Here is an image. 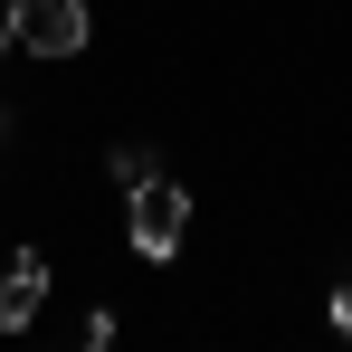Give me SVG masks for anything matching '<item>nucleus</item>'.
Returning a JSON list of instances; mask_svg holds the SVG:
<instances>
[{
	"mask_svg": "<svg viewBox=\"0 0 352 352\" xmlns=\"http://www.w3.org/2000/svg\"><path fill=\"white\" fill-rule=\"evenodd\" d=\"M124 238H133V257H181V238H190V190H181V181H143L133 210H124Z\"/></svg>",
	"mask_w": 352,
	"mask_h": 352,
	"instance_id": "obj_1",
	"label": "nucleus"
},
{
	"mask_svg": "<svg viewBox=\"0 0 352 352\" xmlns=\"http://www.w3.org/2000/svg\"><path fill=\"white\" fill-rule=\"evenodd\" d=\"M86 0H10V38L29 48V58H76L86 48Z\"/></svg>",
	"mask_w": 352,
	"mask_h": 352,
	"instance_id": "obj_2",
	"label": "nucleus"
},
{
	"mask_svg": "<svg viewBox=\"0 0 352 352\" xmlns=\"http://www.w3.org/2000/svg\"><path fill=\"white\" fill-rule=\"evenodd\" d=\"M38 305H48V257H38V248H19V257H10V276H0V333L38 324Z\"/></svg>",
	"mask_w": 352,
	"mask_h": 352,
	"instance_id": "obj_3",
	"label": "nucleus"
},
{
	"mask_svg": "<svg viewBox=\"0 0 352 352\" xmlns=\"http://www.w3.org/2000/svg\"><path fill=\"white\" fill-rule=\"evenodd\" d=\"M115 181H124V190H143V181H162V162H153L143 143H115Z\"/></svg>",
	"mask_w": 352,
	"mask_h": 352,
	"instance_id": "obj_4",
	"label": "nucleus"
},
{
	"mask_svg": "<svg viewBox=\"0 0 352 352\" xmlns=\"http://www.w3.org/2000/svg\"><path fill=\"white\" fill-rule=\"evenodd\" d=\"M333 333L352 343V286H333Z\"/></svg>",
	"mask_w": 352,
	"mask_h": 352,
	"instance_id": "obj_5",
	"label": "nucleus"
},
{
	"mask_svg": "<svg viewBox=\"0 0 352 352\" xmlns=\"http://www.w3.org/2000/svg\"><path fill=\"white\" fill-rule=\"evenodd\" d=\"M0 48H10V10H0Z\"/></svg>",
	"mask_w": 352,
	"mask_h": 352,
	"instance_id": "obj_6",
	"label": "nucleus"
}]
</instances>
